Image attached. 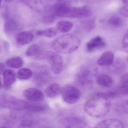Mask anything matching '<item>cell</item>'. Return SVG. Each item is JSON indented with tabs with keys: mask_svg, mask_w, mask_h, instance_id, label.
Here are the masks:
<instances>
[{
	"mask_svg": "<svg viewBox=\"0 0 128 128\" xmlns=\"http://www.w3.org/2000/svg\"><path fill=\"white\" fill-rule=\"evenodd\" d=\"M109 98L103 92L97 93L87 101L84 106L85 112L90 116L96 118L106 115L111 108Z\"/></svg>",
	"mask_w": 128,
	"mask_h": 128,
	"instance_id": "6da1fadb",
	"label": "cell"
},
{
	"mask_svg": "<svg viewBox=\"0 0 128 128\" xmlns=\"http://www.w3.org/2000/svg\"><path fill=\"white\" fill-rule=\"evenodd\" d=\"M80 40L77 36L72 34H65L60 36L53 42L52 47L58 53L68 54L78 48Z\"/></svg>",
	"mask_w": 128,
	"mask_h": 128,
	"instance_id": "7a4b0ae2",
	"label": "cell"
},
{
	"mask_svg": "<svg viewBox=\"0 0 128 128\" xmlns=\"http://www.w3.org/2000/svg\"><path fill=\"white\" fill-rule=\"evenodd\" d=\"M40 56L44 58L48 61L54 74H58L62 72L63 60L62 57L59 54L54 52L48 51L42 53Z\"/></svg>",
	"mask_w": 128,
	"mask_h": 128,
	"instance_id": "3957f363",
	"label": "cell"
},
{
	"mask_svg": "<svg viewBox=\"0 0 128 128\" xmlns=\"http://www.w3.org/2000/svg\"><path fill=\"white\" fill-rule=\"evenodd\" d=\"M29 102L8 95L1 96L0 107L17 110H27Z\"/></svg>",
	"mask_w": 128,
	"mask_h": 128,
	"instance_id": "277c9868",
	"label": "cell"
},
{
	"mask_svg": "<svg viewBox=\"0 0 128 128\" xmlns=\"http://www.w3.org/2000/svg\"><path fill=\"white\" fill-rule=\"evenodd\" d=\"M62 97L64 101L68 104L76 103L80 99L81 92L78 88L73 85H66L62 89Z\"/></svg>",
	"mask_w": 128,
	"mask_h": 128,
	"instance_id": "5b68a950",
	"label": "cell"
},
{
	"mask_svg": "<svg viewBox=\"0 0 128 128\" xmlns=\"http://www.w3.org/2000/svg\"><path fill=\"white\" fill-rule=\"evenodd\" d=\"M92 12L88 6L72 7L68 6L64 17L73 18H87L91 16Z\"/></svg>",
	"mask_w": 128,
	"mask_h": 128,
	"instance_id": "8992f818",
	"label": "cell"
},
{
	"mask_svg": "<svg viewBox=\"0 0 128 128\" xmlns=\"http://www.w3.org/2000/svg\"><path fill=\"white\" fill-rule=\"evenodd\" d=\"M92 72L90 69L86 66H83L76 74V80L80 85L85 86L92 82Z\"/></svg>",
	"mask_w": 128,
	"mask_h": 128,
	"instance_id": "52a82bcc",
	"label": "cell"
},
{
	"mask_svg": "<svg viewBox=\"0 0 128 128\" xmlns=\"http://www.w3.org/2000/svg\"><path fill=\"white\" fill-rule=\"evenodd\" d=\"M23 95L26 99L33 102H41L44 98L43 93L39 89L34 88L26 89L23 92Z\"/></svg>",
	"mask_w": 128,
	"mask_h": 128,
	"instance_id": "ba28073f",
	"label": "cell"
},
{
	"mask_svg": "<svg viewBox=\"0 0 128 128\" xmlns=\"http://www.w3.org/2000/svg\"><path fill=\"white\" fill-rule=\"evenodd\" d=\"M5 19L4 29L6 33L12 35L16 33L20 30V27L18 22L12 18L9 14L4 17Z\"/></svg>",
	"mask_w": 128,
	"mask_h": 128,
	"instance_id": "9c48e42d",
	"label": "cell"
},
{
	"mask_svg": "<svg viewBox=\"0 0 128 128\" xmlns=\"http://www.w3.org/2000/svg\"><path fill=\"white\" fill-rule=\"evenodd\" d=\"M106 46V43L104 40L101 36H97L93 38L87 43L86 48L88 52L91 53L103 49Z\"/></svg>",
	"mask_w": 128,
	"mask_h": 128,
	"instance_id": "30bf717a",
	"label": "cell"
},
{
	"mask_svg": "<svg viewBox=\"0 0 128 128\" xmlns=\"http://www.w3.org/2000/svg\"><path fill=\"white\" fill-rule=\"evenodd\" d=\"M34 38L33 34L29 31L19 32L15 36L16 41L20 45H25L29 44L33 40Z\"/></svg>",
	"mask_w": 128,
	"mask_h": 128,
	"instance_id": "8fae6325",
	"label": "cell"
},
{
	"mask_svg": "<svg viewBox=\"0 0 128 128\" xmlns=\"http://www.w3.org/2000/svg\"><path fill=\"white\" fill-rule=\"evenodd\" d=\"M124 127L123 122L116 119H108L104 120L98 123L95 128H121Z\"/></svg>",
	"mask_w": 128,
	"mask_h": 128,
	"instance_id": "7c38bea8",
	"label": "cell"
},
{
	"mask_svg": "<svg viewBox=\"0 0 128 128\" xmlns=\"http://www.w3.org/2000/svg\"><path fill=\"white\" fill-rule=\"evenodd\" d=\"M104 93L108 98L128 94V84H120V86L114 88L107 92Z\"/></svg>",
	"mask_w": 128,
	"mask_h": 128,
	"instance_id": "4fadbf2b",
	"label": "cell"
},
{
	"mask_svg": "<svg viewBox=\"0 0 128 128\" xmlns=\"http://www.w3.org/2000/svg\"><path fill=\"white\" fill-rule=\"evenodd\" d=\"M126 62L120 58H117L114 60L112 64L110 66V71L114 74H122L126 71Z\"/></svg>",
	"mask_w": 128,
	"mask_h": 128,
	"instance_id": "5bb4252c",
	"label": "cell"
},
{
	"mask_svg": "<svg viewBox=\"0 0 128 128\" xmlns=\"http://www.w3.org/2000/svg\"><path fill=\"white\" fill-rule=\"evenodd\" d=\"M114 60L113 52L108 51L104 52L97 60V64L101 66H110Z\"/></svg>",
	"mask_w": 128,
	"mask_h": 128,
	"instance_id": "9a60e30c",
	"label": "cell"
},
{
	"mask_svg": "<svg viewBox=\"0 0 128 128\" xmlns=\"http://www.w3.org/2000/svg\"><path fill=\"white\" fill-rule=\"evenodd\" d=\"M21 2L30 8L37 12L44 9L45 4L44 0H20Z\"/></svg>",
	"mask_w": 128,
	"mask_h": 128,
	"instance_id": "2e32d148",
	"label": "cell"
},
{
	"mask_svg": "<svg viewBox=\"0 0 128 128\" xmlns=\"http://www.w3.org/2000/svg\"><path fill=\"white\" fill-rule=\"evenodd\" d=\"M61 87L58 84H52L46 88L45 90L46 96L50 98L56 97L62 92Z\"/></svg>",
	"mask_w": 128,
	"mask_h": 128,
	"instance_id": "e0dca14e",
	"label": "cell"
},
{
	"mask_svg": "<svg viewBox=\"0 0 128 128\" xmlns=\"http://www.w3.org/2000/svg\"><path fill=\"white\" fill-rule=\"evenodd\" d=\"M96 82L100 86L104 88H109L114 84L112 78L104 74L99 75L96 78Z\"/></svg>",
	"mask_w": 128,
	"mask_h": 128,
	"instance_id": "ac0fdd59",
	"label": "cell"
},
{
	"mask_svg": "<svg viewBox=\"0 0 128 128\" xmlns=\"http://www.w3.org/2000/svg\"><path fill=\"white\" fill-rule=\"evenodd\" d=\"M3 78L4 85L6 86H10L16 80V74L13 70H7L4 72Z\"/></svg>",
	"mask_w": 128,
	"mask_h": 128,
	"instance_id": "d6986e66",
	"label": "cell"
},
{
	"mask_svg": "<svg viewBox=\"0 0 128 128\" xmlns=\"http://www.w3.org/2000/svg\"><path fill=\"white\" fill-rule=\"evenodd\" d=\"M73 27V24L71 22L66 20L60 21L56 24V28L58 30L63 33L69 32Z\"/></svg>",
	"mask_w": 128,
	"mask_h": 128,
	"instance_id": "ffe728a7",
	"label": "cell"
},
{
	"mask_svg": "<svg viewBox=\"0 0 128 128\" xmlns=\"http://www.w3.org/2000/svg\"><path fill=\"white\" fill-rule=\"evenodd\" d=\"M6 64L9 68L18 69L23 66L24 61L23 59L20 57H16L8 60L6 61Z\"/></svg>",
	"mask_w": 128,
	"mask_h": 128,
	"instance_id": "44dd1931",
	"label": "cell"
},
{
	"mask_svg": "<svg viewBox=\"0 0 128 128\" xmlns=\"http://www.w3.org/2000/svg\"><path fill=\"white\" fill-rule=\"evenodd\" d=\"M66 127H84L86 126V123L83 119L74 117L68 119Z\"/></svg>",
	"mask_w": 128,
	"mask_h": 128,
	"instance_id": "7402d4cb",
	"label": "cell"
},
{
	"mask_svg": "<svg viewBox=\"0 0 128 128\" xmlns=\"http://www.w3.org/2000/svg\"><path fill=\"white\" fill-rule=\"evenodd\" d=\"M36 34L40 36H44L49 38H53L55 37L58 34V30L56 28H48L46 30H42L37 31Z\"/></svg>",
	"mask_w": 128,
	"mask_h": 128,
	"instance_id": "603a6c76",
	"label": "cell"
},
{
	"mask_svg": "<svg viewBox=\"0 0 128 128\" xmlns=\"http://www.w3.org/2000/svg\"><path fill=\"white\" fill-rule=\"evenodd\" d=\"M42 53V49L37 44H34L28 48L26 51V54L29 57H39Z\"/></svg>",
	"mask_w": 128,
	"mask_h": 128,
	"instance_id": "cb8c5ba5",
	"label": "cell"
},
{
	"mask_svg": "<svg viewBox=\"0 0 128 128\" xmlns=\"http://www.w3.org/2000/svg\"><path fill=\"white\" fill-rule=\"evenodd\" d=\"M33 75L32 71L30 69L23 68L19 70L17 72V77L21 80L30 79Z\"/></svg>",
	"mask_w": 128,
	"mask_h": 128,
	"instance_id": "d4e9b609",
	"label": "cell"
},
{
	"mask_svg": "<svg viewBox=\"0 0 128 128\" xmlns=\"http://www.w3.org/2000/svg\"><path fill=\"white\" fill-rule=\"evenodd\" d=\"M46 109L44 106L38 103L29 102L27 110L33 113H40L43 112Z\"/></svg>",
	"mask_w": 128,
	"mask_h": 128,
	"instance_id": "484cf974",
	"label": "cell"
},
{
	"mask_svg": "<svg viewBox=\"0 0 128 128\" xmlns=\"http://www.w3.org/2000/svg\"><path fill=\"white\" fill-rule=\"evenodd\" d=\"M81 25L85 31L90 32L93 30L95 27L96 23L94 19H89L82 21Z\"/></svg>",
	"mask_w": 128,
	"mask_h": 128,
	"instance_id": "4316f807",
	"label": "cell"
},
{
	"mask_svg": "<svg viewBox=\"0 0 128 128\" xmlns=\"http://www.w3.org/2000/svg\"><path fill=\"white\" fill-rule=\"evenodd\" d=\"M56 16L48 10L42 18V22L45 24H50L55 21Z\"/></svg>",
	"mask_w": 128,
	"mask_h": 128,
	"instance_id": "83f0119b",
	"label": "cell"
},
{
	"mask_svg": "<svg viewBox=\"0 0 128 128\" xmlns=\"http://www.w3.org/2000/svg\"><path fill=\"white\" fill-rule=\"evenodd\" d=\"M108 24L114 28L120 27L122 25L123 22L121 18L117 16H113L108 20Z\"/></svg>",
	"mask_w": 128,
	"mask_h": 128,
	"instance_id": "f1b7e54d",
	"label": "cell"
},
{
	"mask_svg": "<svg viewBox=\"0 0 128 128\" xmlns=\"http://www.w3.org/2000/svg\"><path fill=\"white\" fill-rule=\"evenodd\" d=\"M119 108L120 111L128 114V100L122 102L119 106Z\"/></svg>",
	"mask_w": 128,
	"mask_h": 128,
	"instance_id": "f546056e",
	"label": "cell"
},
{
	"mask_svg": "<svg viewBox=\"0 0 128 128\" xmlns=\"http://www.w3.org/2000/svg\"><path fill=\"white\" fill-rule=\"evenodd\" d=\"M122 47L124 50L128 53V32L124 36L123 38Z\"/></svg>",
	"mask_w": 128,
	"mask_h": 128,
	"instance_id": "4dcf8cb0",
	"label": "cell"
},
{
	"mask_svg": "<svg viewBox=\"0 0 128 128\" xmlns=\"http://www.w3.org/2000/svg\"><path fill=\"white\" fill-rule=\"evenodd\" d=\"M121 84H128V72L123 73L120 77Z\"/></svg>",
	"mask_w": 128,
	"mask_h": 128,
	"instance_id": "1f68e13d",
	"label": "cell"
},
{
	"mask_svg": "<svg viewBox=\"0 0 128 128\" xmlns=\"http://www.w3.org/2000/svg\"><path fill=\"white\" fill-rule=\"evenodd\" d=\"M120 12L125 17H128V4H126L120 9Z\"/></svg>",
	"mask_w": 128,
	"mask_h": 128,
	"instance_id": "d6a6232c",
	"label": "cell"
},
{
	"mask_svg": "<svg viewBox=\"0 0 128 128\" xmlns=\"http://www.w3.org/2000/svg\"><path fill=\"white\" fill-rule=\"evenodd\" d=\"M5 70V66L3 64L1 63H0V74H3Z\"/></svg>",
	"mask_w": 128,
	"mask_h": 128,
	"instance_id": "836d02e7",
	"label": "cell"
},
{
	"mask_svg": "<svg viewBox=\"0 0 128 128\" xmlns=\"http://www.w3.org/2000/svg\"><path fill=\"white\" fill-rule=\"evenodd\" d=\"M5 2L7 3H10L14 1V0H4Z\"/></svg>",
	"mask_w": 128,
	"mask_h": 128,
	"instance_id": "e575fe53",
	"label": "cell"
},
{
	"mask_svg": "<svg viewBox=\"0 0 128 128\" xmlns=\"http://www.w3.org/2000/svg\"><path fill=\"white\" fill-rule=\"evenodd\" d=\"M122 1L126 4H128V0H122Z\"/></svg>",
	"mask_w": 128,
	"mask_h": 128,
	"instance_id": "d590c367",
	"label": "cell"
},
{
	"mask_svg": "<svg viewBox=\"0 0 128 128\" xmlns=\"http://www.w3.org/2000/svg\"><path fill=\"white\" fill-rule=\"evenodd\" d=\"M126 60H127V62H128V57L127 58V59H126Z\"/></svg>",
	"mask_w": 128,
	"mask_h": 128,
	"instance_id": "8d00e7d4",
	"label": "cell"
}]
</instances>
